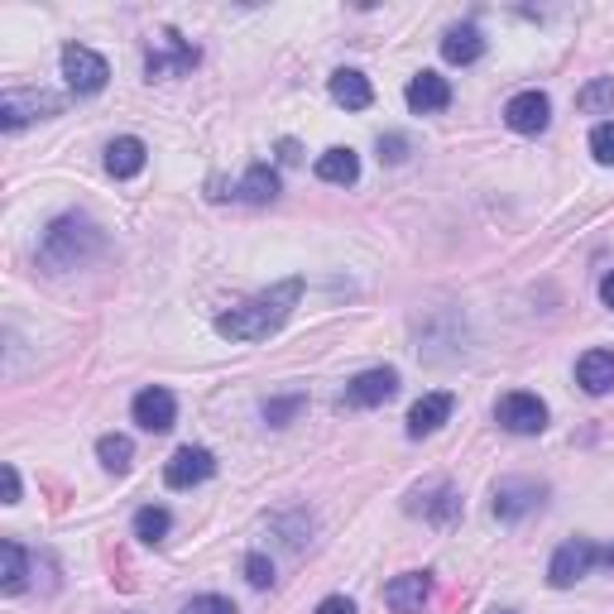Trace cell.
Here are the masks:
<instances>
[{
    "label": "cell",
    "mask_w": 614,
    "mask_h": 614,
    "mask_svg": "<svg viewBox=\"0 0 614 614\" xmlns=\"http://www.w3.org/2000/svg\"><path fill=\"white\" fill-rule=\"evenodd\" d=\"M428 595H432V576L428 571H404V576H394V581L384 586V605H389L394 614H423Z\"/></svg>",
    "instance_id": "11"
},
{
    "label": "cell",
    "mask_w": 614,
    "mask_h": 614,
    "mask_svg": "<svg viewBox=\"0 0 614 614\" xmlns=\"http://www.w3.org/2000/svg\"><path fill=\"white\" fill-rule=\"evenodd\" d=\"M96 250H101V231H96V221L68 212V216H58V221L44 231L39 260L48 264V269H82Z\"/></svg>",
    "instance_id": "2"
},
{
    "label": "cell",
    "mask_w": 614,
    "mask_h": 614,
    "mask_svg": "<svg viewBox=\"0 0 614 614\" xmlns=\"http://www.w3.org/2000/svg\"><path fill=\"white\" fill-rule=\"evenodd\" d=\"M332 101H336V106H346V111H365V106L375 101V87H370L365 72H356V68H336V72H332Z\"/></svg>",
    "instance_id": "16"
},
{
    "label": "cell",
    "mask_w": 614,
    "mask_h": 614,
    "mask_svg": "<svg viewBox=\"0 0 614 614\" xmlns=\"http://www.w3.org/2000/svg\"><path fill=\"white\" fill-rule=\"evenodd\" d=\"M600 562V547L591 543V538H571V543H562L557 552H552V567H547V581L557 586V591H567V586H576L586 571H591Z\"/></svg>",
    "instance_id": "5"
},
{
    "label": "cell",
    "mask_w": 614,
    "mask_h": 614,
    "mask_svg": "<svg viewBox=\"0 0 614 614\" xmlns=\"http://www.w3.org/2000/svg\"><path fill=\"white\" fill-rule=\"evenodd\" d=\"M600 298H605V303L614 308V269L605 274V279H600Z\"/></svg>",
    "instance_id": "35"
},
{
    "label": "cell",
    "mask_w": 614,
    "mask_h": 614,
    "mask_svg": "<svg viewBox=\"0 0 614 614\" xmlns=\"http://www.w3.org/2000/svg\"><path fill=\"white\" fill-rule=\"evenodd\" d=\"M168 528H173V519H168V509H159V504H144V509L135 514V538L140 543H164Z\"/></svg>",
    "instance_id": "25"
},
{
    "label": "cell",
    "mask_w": 614,
    "mask_h": 614,
    "mask_svg": "<svg viewBox=\"0 0 614 614\" xmlns=\"http://www.w3.org/2000/svg\"><path fill=\"white\" fill-rule=\"evenodd\" d=\"M0 485H5V504H20V471L15 466H0Z\"/></svg>",
    "instance_id": "32"
},
{
    "label": "cell",
    "mask_w": 614,
    "mask_h": 614,
    "mask_svg": "<svg viewBox=\"0 0 614 614\" xmlns=\"http://www.w3.org/2000/svg\"><path fill=\"white\" fill-rule=\"evenodd\" d=\"M63 77L68 87L77 96H92L106 87V77H111V68H106V58L96 53V48H82V44H68L63 48Z\"/></svg>",
    "instance_id": "4"
},
{
    "label": "cell",
    "mask_w": 614,
    "mask_h": 614,
    "mask_svg": "<svg viewBox=\"0 0 614 614\" xmlns=\"http://www.w3.org/2000/svg\"><path fill=\"white\" fill-rule=\"evenodd\" d=\"M144 159H149L144 140L120 135V140H111V149H106V173H111V178H135L144 168Z\"/></svg>",
    "instance_id": "19"
},
{
    "label": "cell",
    "mask_w": 614,
    "mask_h": 614,
    "mask_svg": "<svg viewBox=\"0 0 614 614\" xmlns=\"http://www.w3.org/2000/svg\"><path fill=\"white\" fill-rule=\"evenodd\" d=\"M130 413H135V423L144 432H168L178 423V399L168 389H159V384H149V389L135 394V404H130Z\"/></svg>",
    "instance_id": "9"
},
{
    "label": "cell",
    "mask_w": 614,
    "mask_h": 614,
    "mask_svg": "<svg viewBox=\"0 0 614 614\" xmlns=\"http://www.w3.org/2000/svg\"><path fill=\"white\" fill-rule=\"evenodd\" d=\"M576 380L586 394H610L614 389V351H586L576 360Z\"/></svg>",
    "instance_id": "18"
},
{
    "label": "cell",
    "mask_w": 614,
    "mask_h": 614,
    "mask_svg": "<svg viewBox=\"0 0 614 614\" xmlns=\"http://www.w3.org/2000/svg\"><path fill=\"white\" fill-rule=\"evenodd\" d=\"M96 456H101V466H106L111 475H125L130 461H135V442L120 437V432H106V437L96 442Z\"/></svg>",
    "instance_id": "23"
},
{
    "label": "cell",
    "mask_w": 614,
    "mask_h": 614,
    "mask_svg": "<svg viewBox=\"0 0 614 614\" xmlns=\"http://www.w3.org/2000/svg\"><path fill=\"white\" fill-rule=\"evenodd\" d=\"M317 614H356V605L346 595H332V600H322L317 605Z\"/></svg>",
    "instance_id": "33"
},
{
    "label": "cell",
    "mask_w": 614,
    "mask_h": 614,
    "mask_svg": "<svg viewBox=\"0 0 614 614\" xmlns=\"http://www.w3.org/2000/svg\"><path fill=\"white\" fill-rule=\"evenodd\" d=\"M298 298H303V279H284V284H274L269 293H255L240 308L221 312V317H216V332L231 336V341H264V336H274L293 317Z\"/></svg>",
    "instance_id": "1"
},
{
    "label": "cell",
    "mask_w": 614,
    "mask_h": 614,
    "mask_svg": "<svg viewBox=\"0 0 614 614\" xmlns=\"http://www.w3.org/2000/svg\"><path fill=\"white\" fill-rule=\"evenodd\" d=\"M274 192H279V173H274L269 164H250L245 168V178L231 188V197H240V202H274Z\"/></svg>",
    "instance_id": "20"
},
{
    "label": "cell",
    "mask_w": 614,
    "mask_h": 614,
    "mask_svg": "<svg viewBox=\"0 0 614 614\" xmlns=\"http://www.w3.org/2000/svg\"><path fill=\"white\" fill-rule=\"evenodd\" d=\"M504 120H509V130H519V135H543L547 120H552V101L547 92H519L509 96V106H504Z\"/></svg>",
    "instance_id": "8"
},
{
    "label": "cell",
    "mask_w": 614,
    "mask_h": 614,
    "mask_svg": "<svg viewBox=\"0 0 614 614\" xmlns=\"http://www.w3.org/2000/svg\"><path fill=\"white\" fill-rule=\"evenodd\" d=\"M317 178H322V183H341V188H351L356 178H360L356 149H327V154L317 159Z\"/></svg>",
    "instance_id": "22"
},
{
    "label": "cell",
    "mask_w": 614,
    "mask_h": 614,
    "mask_svg": "<svg viewBox=\"0 0 614 614\" xmlns=\"http://www.w3.org/2000/svg\"><path fill=\"white\" fill-rule=\"evenodd\" d=\"M408 509H413V514H428V519H437V523H447V519H456L461 499H456L452 485H428V490H418Z\"/></svg>",
    "instance_id": "21"
},
{
    "label": "cell",
    "mask_w": 614,
    "mask_h": 614,
    "mask_svg": "<svg viewBox=\"0 0 614 614\" xmlns=\"http://www.w3.org/2000/svg\"><path fill=\"white\" fill-rule=\"evenodd\" d=\"M298 408H303V394H288V399H269V404H264V418H269L274 428H284Z\"/></svg>",
    "instance_id": "29"
},
{
    "label": "cell",
    "mask_w": 614,
    "mask_h": 614,
    "mask_svg": "<svg viewBox=\"0 0 614 614\" xmlns=\"http://www.w3.org/2000/svg\"><path fill=\"white\" fill-rule=\"evenodd\" d=\"M183 614H236V605H231L226 595H197Z\"/></svg>",
    "instance_id": "30"
},
{
    "label": "cell",
    "mask_w": 614,
    "mask_h": 614,
    "mask_svg": "<svg viewBox=\"0 0 614 614\" xmlns=\"http://www.w3.org/2000/svg\"><path fill=\"white\" fill-rule=\"evenodd\" d=\"M245 581L255 586V591H264V586H274V562L264 557V552H250V557H245Z\"/></svg>",
    "instance_id": "27"
},
{
    "label": "cell",
    "mask_w": 614,
    "mask_h": 614,
    "mask_svg": "<svg viewBox=\"0 0 614 614\" xmlns=\"http://www.w3.org/2000/svg\"><path fill=\"white\" fill-rule=\"evenodd\" d=\"M58 96H48V92H5L0 96V125L5 130H20L24 120H34V116H58Z\"/></svg>",
    "instance_id": "12"
},
{
    "label": "cell",
    "mask_w": 614,
    "mask_h": 614,
    "mask_svg": "<svg viewBox=\"0 0 614 614\" xmlns=\"http://www.w3.org/2000/svg\"><path fill=\"white\" fill-rule=\"evenodd\" d=\"M452 408H456L452 394H423V399L408 408V437H428V432H437L452 418Z\"/></svg>",
    "instance_id": "15"
},
{
    "label": "cell",
    "mask_w": 614,
    "mask_h": 614,
    "mask_svg": "<svg viewBox=\"0 0 614 614\" xmlns=\"http://www.w3.org/2000/svg\"><path fill=\"white\" fill-rule=\"evenodd\" d=\"M212 471H216V456L207 447H183L164 466V480H168V490H192L202 480H212Z\"/></svg>",
    "instance_id": "10"
},
{
    "label": "cell",
    "mask_w": 614,
    "mask_h": 614,
    "mask_svg": "<svg viewBox=\"0 0 614 614\" xmlns=\"http://www.w3.org/2000/svg\"><path fill=\"white\" fill-rule=\"evenodd\" d=\"M504 614H509V610H504Z\"/></svg>",
    "instance_id": "36"
},
{
    "label": "cell",
    "mask_w": 614,
    "mask_h": 614,
    "mask_svg": "<svg viewBox=\"0 0 614 614\" xmlns=\"http://www.w3.org/2000/svg\"><path fill=\"white\" fill-rule=\"evenodd\" d=\"M380 159L404 164V159H408V140H404V135H384V140H380Z\"/></svg>",
    "instance_id": "31"
},
{
    "label": "cell",
    "mask_w": 614,
    "mask_h": 614,
    "mask_svg": "<svg viewBox=\"0 0 614 614\" xmlns=\"http://www.w3.org/2000/svg\"><path fill=\"white\" fill-rule=\"evenodd\" d=\"M279 159H284V164H298V159H303V149H298V140H279Z\"/></svg>",
    "instance_id": "34"
},
{
    "label": "cell",
    "mask_w": 614,
    "mask_h": 614,
    "mask_svg": "<svg viewBox=\"0 0 614 614\" xmlns=\"http://www.w3.org/2000/svg\"><path fill=\"white\" fill-rule=\"evenodd\" d=\"M485 53V34L475 29V24H456V29L442 34V58L456 68H466V63H475V58Z\"/></svg>",
    "instance_id": "17"
},
{
    "label": "cell",
    "mask_w": 614,
    "mask_h": 614,
    "mask_svg": "<svg viewBox=\"0 0 614 614\" xmlns=\"http://www.w3.org/2000/svg\"><path fill=\"white\" fill-rule=\"evenodd\" d=\"M394 394H399V370H365V375H356L351 384H346V394H341V404H351V408H380V404H389Z\"/></svg>",
    "instance_id": "7"
},
{
    "label": "cell",
    "mask_w": 614,
    "mask_h": 614,
    "mask_svg": "<svg viewBox=\"0 0 614 614\" xmlns=\"http://www.w3.org/2000/svg\"><path fill=\"white\" fill-rule=\"evenodd\" d=\"M576 106H581L586 116L614 111V77H595V82H586V87L576 92Z\"/></svg>",
    "instance_id": "26"
},
{
    "label": "cell",
    "mask_w": 614,
    "mask_h": 614,
    "mask_svg": "<svg viewBox=\"0 0 614 614\" xmlns=\"http://www.w3.org/2000/svg\"><path fill=\"white\" fill-rule=\"evenodd\" d=\"M543 504V485L538 480H499L495 485V514L499 519H523L528 509H538Z\"/></svg>",
    "instance_id": "13"
},
{
    "label": "cell",
    "mask_w": 614,
    "mask_h": 614,
    "mask_svg": "<svg viewBox=\"0 0 614 614\" xmlns=\"http://www.w3.org/2000/svg\"><path fill=\"white\" fill-rule=\"evenodd\" d=\"M197 48H192L188 39H178L173 29H164V44L149 48V63H144V72H149V82H164V77H183V72L197 68Z\"/></svg>",
    "instance_id": "6"
},
{
    "label": "cell",
    "mask_w": 614,
    "mask_h": 614,
    "mask_svg": "<svg viewBox=\"0 0 614 614\" xmlns=\"http://www.w3.org/2000/svg\"><path fill=\"white\" fill-rule=\"evenodd\" d=\"M0 557H5V576H0V586H5V595H20L24 581H29V557H24V547L15 543V538L0 543Z\"/></svg>",
    "instance_id": "24"
},
{
    "label": "cell",
    "mask_w": 614,
    "mask_h": 614,
    "mask_svg": "<svg viewBox=\"0 0 614 614\" xmlns=\"http://www.w3.org/2000/svg\"><path fill=\"white\" fill-rule=\"evenodd\" d=\"M591 154L600 164L614 168V120H600V125L591 130Z\"/></svg>",
    "instance_id": "28"
},
{
    "label": "cell",
    "mask_w": 614,
    "mask_h": 614,
    "mask_svg": "<svg viewBox=\"0 0 614 614\" xmlns=\"http://www.w3.org/2000/svg\"><path fill=\"white\" fill-rule=\"evenodd\" d=\"M404 101L413 106V111H423V116L447 111V106H452V82H447V77H437V72H418V77L408 82Z\"/></svg>",
    "instance_id": "14"
},
{
    "label": "cell",
    "mask_w": 614,
    "mask_h": 614,
    "mask_svg": "<svg viewBox=\"0 0 614 614\" xmlns=\"http://www.w3.org/2000/svg\"><path fill=\"white\" fill-rule=\"evenodd\" d=\"M495 418L514 437H538V432L547 428V404L538 399V394H504L495 404Z\"/></svg>",
    "instance_id": "3"
}]
</instances>
